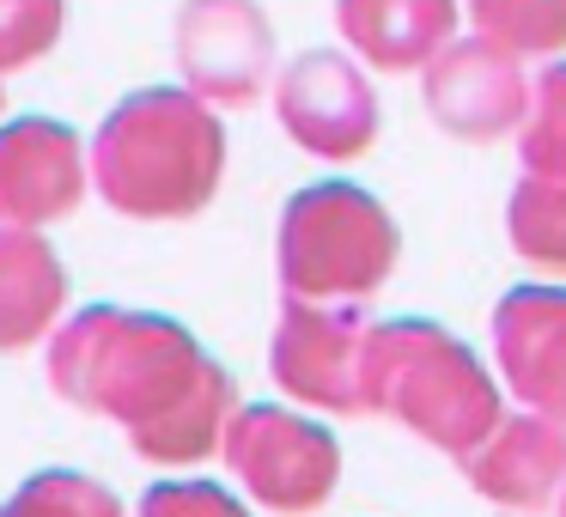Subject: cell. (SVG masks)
<instances>
[{
	"label": "cell",
	"mask_w": 566,
	"mask_h": 517,
	"mask_svg": "<svg viewBox=\"0 0 566 517\" xmlns=\"http://www.w3.org/2000/svg\"><path fill=\"white\" fill-rule=\"evenodd\" d=\"M50 383L67 402L111 414L153 463H189L226 432L232 383L171 317L92 305L50 341Z\"/></svg>",
	"instance_id": "6da1fadb"
},
{
	"label": "cell",
	"mask_w": 566,
	"mask_h": 517,
	"mask_svg": "<svg viewBox=\"0 0 566 517\" xmlns=\"http://www.w3.org/2000/svg\"><path fill=\"white\" fill-rule=\"evenodd\" d=\"M86 171L98 196L128 220H189L220 189L226 135L201 98L147 86L104 116Z\"/></svg>",
	"instance_id": "7a4b0ae2"
},
{
	"label": "cell",
	"mask_w": 566,
	"mask_h": 517,
	"mask_svg": "<svg viewBox=\"0 0 566 517\" xmlns=\"http://www.w3.org/2000/svg\"><path fill=\"white\" fill-rule=\"evenodd\" d=\"M359 395H366V408L408 420L420 439L457 456H475L500 426V395H493L481 359L427 317H396L366 335Z\"/></svg>",
	"instance_id": "3957f363"
},
{
	"label": "cell",
	"mask_w": 566,
	"mask_h": 517,
	"mask_svg": "<svg viewBox=\"0 0 566 517\" xmlns=\"http://www.w3.org/2000/svg\"><path fill=\"white\" fill-rule=\"evenodd\" d=\"M396 268V220L354 183H311L281 213V281L298 305H359Z\"/></svg>",
	"instance_id": "277c9868"
},
{
	"label": "cell",
	"mask_w": 566,
	"mask_h": 517,
	"mask_svg": "<svg viewBox=\"0 0 566 517\" xmlns=\"http://www.w3.org/2000/svg\"><path fill=\"white\" fill-rule=\"evenodd\" d=\"M177 67L201 104H250L274 80V25L256 0H184Z\"/></svg>",
	"instance_id": "5b68a950"
},
{
	"label": "cell",
	"mask_w": 566,
	"mask_h": 517,
	"mask_svg": "<svg viewBox=\"0 0 566 517\" xmlns=\"http://www.w3.org/2000/svg\"><path fill=\"white\" fill-rule=\"evenodd\" d=\"M420 92H427V116L457 140H505L512 128H524V110H530L524 62L481 38L444 43L420 67Z\"/></svg>",
	"instance_id": "8992f818"
},
{
	"label": "cell",
	"mask_w": 566,
	"mask_h": 517,
	"mask_svg": "<svg viewBox=\"0 0 566 517\" xmlns=\"http://www.w3.org/2000/svg\"><path fill=\"white\" fill-rule=\"evenodd\" d=\"M281 128L317 159H359L378 140V98L342 50H311L274 80Z\"/></svg>",
	"instance_id": "52a82bcc"
},
{
	"label": "cell",
	"mask_w": 566,
	"mask_h": 517,
	"mask_svg": "<svg viewBox=\"0 0 566 517\" xmlns=\"http://www.w3.org/2000/svg\"><path fill=\"white\" fill-rule=\"evenodd\" d=\"M226 456L274 511H311L335 481V439L286 408H244L226 420Z\"/></svg>",
	"instance_id": "ba28073f"
},
{
	"label": "cell",
	"mask_w": 566,
	"mask_h": 517,
	"mask_svg": "<svg viewBox=\"0 0 566 517\" xmlns=\"http://www.w3.org/2000/svg\"><path fill=\"white\" fill-rule=\"evenodd\" d=\"M371 323L354 305H281V335H274V378L317 408H342L359 414V359H366Z\"/></svg>",
	"instance_id": "9c48e42d"
},
{
	"label": "cell",
	"mask_w": 566,
	"mask_h": 517,
	"mask_svg": "<svg viewBox=\"0 0 566 517\" xmlns=\"http://www.w3.org/2000/svg\"><path fill=\"white\" fill-rule=\"evenodd\" d=\"M86 196V147L67 123L19 116L0 128V225L38 232L62 220Z\"/></svg>",
	"instance_id": "30bf717a"
},
{
	"label": "cell",
	"mask_w": 566,
	"mask_h": 517,
	"mask_svg": "<svg viewBox=\"0 0 566 517\" xmlns=\"http://www.w3.org/2000/svg\"><path fill=\"white\" fill-rule=\"evenodd\" d=\"M493 347L512 390L566 426V286H517L493 310Z\"/></svg>",
	"instance_id": "8fae6325"
},
{
	"label": "cell",
	"mask_w": 566,
	"mask_h": 517,
	"mask_svg": "<svg viewBox=\"0 0 566 517\" xmlns=\"http://www.w3.org/2000/svg\"><path fill=\"white\" fill-rule=\"evenodd\" d=\"M335 25L359 62L402 74L427 67L457 31V0H335Z\"/></svg>",
	"instance_id": "7c38bea8"
},
{
	"label": "cell",
	"mask_w": 566,
	"mask_h": 517,
	"mask_svg": "<svg viewBox=\"0 0 566 517\" xmlns=\"http://www.w3.org/2000/svg\"><path fill=\"white\" fill-rule=\"evenodd\" d=\"M469 475L505 505H548L566 481V432L542 414L493 426V439L469 456Z\"/></svg>",
	"instance_id": "4fadbf2b"
},
{
	"label": "cell",
	"mask_w": 566,
	"mask_h": 517,
	"mask_svg": "<svg viewBox=\"0 0 566 517\" xmlns=\"http://www.w3.org/2000/svg\"><path fill=\"white\" fill-rule=\"evenodd\" d=\"M67 298L62 256L38 232H7L0 225V347H31L55 329Z\"/></svg>",
	"instance_id": "5bb4252c"
},
{
	"label": "cell",
	"mask_w": 566,
	"mask_h": 517,
	"mask_svg": "<svg viewBox=\"0 0 566 517\" xmlns=\"http://www.w3.org/2000/svg\"><path fill=\"white\" fill-rule=\"evenodd\" d=\"M475 38L505 55H560L566 50V0H469Z\"/></svg>",
	"instance_id": "9a60e30c"
},
{
	"label": "cell",
	"mask_w": 566,
	"mask_h": 517,
	"mask_svg": "<svg viewBox=\"0 0 566 517\" xmlns=\"http://www.w3.org/2000/svg\"><path fill=\"white\" fill-rule=\"evenodd\" d=\"M505 225H512V250L524 262H536L542 274H566V183L524 177L505 208Z\"/></svg>",
	"instance_id": "2e32d148"
},
{
	"label": "cell",
	"mask_w": 566,
	"mask_h": 517,
	"mask_svg": "<svg viewBox=\"0 0 566 517\" xmlns=\"http://www.w3.org/2000/svg\"><path fill=\"white\" fill-rule=\"evenodd\" d=\"M517 152H524V177H554V183H566V62H554L548 74L530 86Z\"/></svg>",
	"instance_id": "e0dca14e"
},
{
	"label": "cell",
	"mask_w": 566,
	"mask_h": 517,
	"mask_svg": "<svg viewBox=\"0 0 566 517\" xmlns=\"http://www.w3.org/2000/svg\"><path fill=\"white\" fill-rule=\"evenodd\" d=\"M62 0H0V74L31 67L62 38Z\"/></svg>",
	"instance_id": "ac0fdd59"
},
{
	"label": "cell",
	"mask_w": 566,
	"mask_h": 517,
	"mask_svg": "<svg viewBox=\"0 0 566 517\" xmlns=\"http://www.w3.org/2000/svg\"><path fill=\"white\" fill-rule=\"evenodd\" d=\"M0 517H116V499L86 475H38Z\"/></svg>",
	"instance_id": "d6986e66"
},
{
	"label": "cell",
	"mask_w": 566,
	"mask_h": 517,
	"mask_svg": "<svg viewBox=\"0 0 566 517\" xmlns=\"http://www.w3.org/2000/svg\"><path fill=\"white\" fill-rule=\"evenodd\" d=\"M140 517H244V511H238L220 487H201L196 481V487H159Z\"/></svg>",
	"instance_id": "ffe728a7"
}]
</instances>
